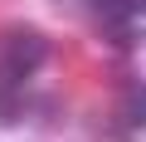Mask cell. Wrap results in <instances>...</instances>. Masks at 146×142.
<instances>
[{"label":"cell","mask_w":146,"mask_h":142,"mask_svg":"<svg viewBox=\"0 0 146 142\" xmlns=\"http://www.w3.org/2000/svg\"><path fill=\"white\" fill-rule=\"evenodd\" d=\"M49 54H54V44L39 30H10V34H0V69H5L15 83H25Z\"/></svg>","instance_id":"obj_1"},{"label":"cell","mask_w":146,"mask_h":142,"mask_svg":"<svg viewBox=\"0 0 146 142\" xmlns=\"http://www.w3.org/2000/svg\"><path fill=\"white\" fill-rule=\"evenodd\" d=\"M102 20H136L141 15V0H93Z\"/></svg>","instance_id":"obj_3"},{"label":"cell","mask_w":146,"mask_h":142,"mask_svg":"<svg viewBox=\"0 0 146 142\" xmlns=\"http://www.w3.org/2000/svg\"><path fill=\"white\" fill-rule=\"evenodd\" d=\"M25 113V93H20V83L0 69V122H10V118H20Z\"/></svg>","instance_id":"obj_2"}]
</instances>
